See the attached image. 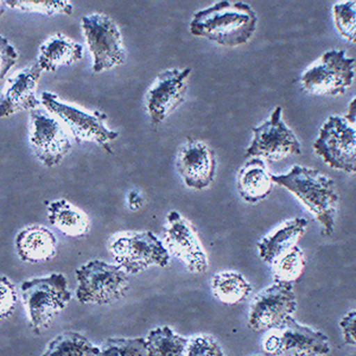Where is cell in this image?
Instances as JSON below:
<instances>
[{"label":"cell","instance_id":"obj_1","mask_svg":"<svg viewBox=\"0 0 356 356\" xmlns=\"http://www.w3.org/2000/svg\"><path fill=\"white\" fill-rule=\"evenodd\" d=\"M257 25L258 17L252 6L222 0L195 13L191 33L222 47H239L251 40Z\"/></svg>","mask_w":356,"mask_h":356},{"label":"cell","instance_id":"obj_2","mask_svg":"<svg viewBox=\"0 0 356 356\" xmlns=\"http://www.w3.org/2000/svg\"><path fill=\"white\" fill-rule=\"evenodd\" d=\"M272 181L307 207L322 226L323 235L334 233L340 197L332 178L308 166L293 165L286 174L272 175Z\"/></svg>","mask_w":356,"mask_h":356},{"label":"cell","instance_id":"obj_3","mask_svg":"<svg viewBox=\"0 0 356 356\" xmlns=\"http://www.w3.org/2000/svg\"><path fill=\"white\" fill-rule=\"evenodd\" d=\"M21 290L29 325L37 335L48 329L72 300L68 280L61 273L25 280Z\"/></svg>","mask_w":356,"mask_h":356},{"label":"cell","instance_id":"obj_4","mask_svg":"<svg viewBox=\"0 0 356 356\" xmlns=\"http://www.w3.org/2000/svg\"><path fill=\"white\" fill-rule=\"evenodd\" d=\"M76 298L82 304L106 305L120 300L129 288L122 267L102 260H92L76 270Z\"/></svg>","mask_w":356,"mask_h":356},{"label":"cell","instance_id":"obj_5","mask_svg":"<svg viewBox=\"0 0 356 356\" xmlns=\"http://www.w3.org/2000/svg\"><path fill=\"white\" fill-rule=\"evenodd\" d=\"M110 250L118 266L130 275L170 264V253L152 232L115 235L111 239Z\"/></svg>","mask_w":356,"mask_h":356},{"label":"cell","instance_id":"obj_6","mask_svg":"<svg viewBox=\"0 0 356 356\" xmlns=\"http://www.w3.org/2000/svg\"><path fill=\"white\" fill-rule=\"evenodd\" d=\"M41 100L47 111L58 118L68 127L75 142L79 144L83 142L97 143L112 154L110 143L115 140L119 134L107 127L106 114L99 111L87 113L74 106L60 102L55 94L49 92L42 93Z\"/></svg>","mask_w":356,"mask_h":356},{"label":"cell","instance_id":"obj_7","mask_svg":"<svg viewBox=\"0 0 356 356\" xmlns=\"http://www.w3.org/2000/svg\"><path fill=\"white\" fill-rule=\"evenodd\" d=\"M355 77V60L344 50H329L300 77L305 90L316 95L336 97L350 88Z\"/></svg>","mask_w":356,"mask_h":356},{"label":"cell","instance_id":"obj_8","mask_svg":"<svg viewBox=\"0 0 356 356\" xmlns=\"http://www.w3.org/2000/svg\"><path fill=\"white\" fill-rule=\"evenodd\" d=\"M312 147L332 169L356 172V130L342 115L334 114L323 122Z\"/></svg>","mask_w":356,"mask_h":356},{"label":"cell","instance_id":"obj_9","mask_svg":"<svg viewBox=\"0 0 356 356\" xmlns=\"http://www.w3.org/2000/svg\"><path fill=\"white\" fill-rule=\"evenodd\" d=\"M261 347L267 356H324L332 350L328 336L293 317L282 328L268 332Z\"/></svg>","mask_w":356,"mask_h":356},{"label":"cell","instance_id":"obj_10","mask_svg":"<svg viewBox=\"0 0 356 356\" xmlns=\"http://www.w3.org/2000/svg\"><path fill=\"white\" fill-rule=\"evenodd\" d=\"M297 310L293 285L285 282L264 289L252 300L248 312V327L255 332H271L288 323Z\"/></svg>","mask_w":356,"mask_h":356},{"label":"cell","instance_id":"obj_11","mask_svg":"<svg viewBox=\"0 0 356 356\" xmlns=\"http://www.w3.org/2000/svg\"><path fill=\"white\" fill-rule=\"evenodd\" d=\"M253 140L247 147V158H261L268 162L302 154L300 143L283 120V108L278 106L267 120L253 129Z\"/></svg>","mask_w":356,"mask_h":356},{"label":"cell","instance_id":"obj_12","mask_svg":"<svg viewBox=\"0 0 356 356\" xmlns=\"http://www.w3.org/2000/svg\"><path fill=\"white\" fill-rule=\"evenodd\" d=\"M81 25L86 41L93 53L95 73L124 65L125 49L122 45V33L110 17L93 13L83 17Z\"/></svg>","mask_w":356,"mask_h":356},{"label":"cell","instance_id":"obj_13","mask_svg":"<svg viewBox=\"0 0 356 356\" xmlns=\"http://www.w3.org/2000/svg\"><path fill=\"white\" fill-rule=\"evenodd\" d=\"M30 122V143L36 157L48 168L58 165L72 150L70 132L49 111H31Z\"/></svg>","mask_w":356,"mask_h":356},{"label":"cell","instance_id":"obj_14","mask_svg":"<svg viewBox=\"0 0 356 356\" xmlns=\"http://www.w3.org/2000/svg\"><path fill=\"white\" fill-rule=\"evenodd\" d=\"M165 243L168 251L191 273H204L209 267L206 250L195 227L178 211L166 216Z\"/></svg>","mask_w":356,"mask_h":356},{"label":"cell","instance_id":"obj_15","mask_svg":"<svg viewBox=\"0 0 356 356\" xmlns=\"http://www.w3.org/2000/svg\"><path fill=\"white\" fill-rule=\"evenodd\" d=\"M191 69H169L158 75L147 93V110L154 124H159L183 104L186 80Z\"/></svg>","mask_w":356,"mask_h":356},{"label":"cell","instance_id":"obj_16","mask_svg":"<svg viewBox=\"0 0 356 356\" xmlns=\"http://www.w3.org/2000/svg\"><path fill=\"white\" fill-rule=\"evenodd\" d=\"M176 169L186 186L202 191L214 181L216 158L207 144L189 138L178 152Z\"/></svg>","mask_w":356,"mask_h":356},{"label":"cell","instance_id":"obj_17","mask_svg":"<svg viewBox=\"0 0 356 356\" xmlns=\"http://www.w3.org/2000/svg\"><path fill=\"white\" fill-rule=\"evenodd\" d=\"M41 74V67L35 63L8 80L0 102L1 118L21 111L37 110L41 102L37 99L35 92Z\"/></svg>","mask_w":356,"mask_h":356},{"label":"cell","instance_id":"obj_18","mask_svg":"<svg viewBox=\"0 0 356 356\" xmlns=\"http://www.w3.org/2000/svg\"><path fill=\"white\" fill-rule=\"evenodd\" d=\"M308 221L303 218H296L284 222L282 226L264 236L257 243L260 259L268 264H273L283 257L292 247L297 246L300 238L307 231Z\"/></svg>","mask_w":356,"mask_h":356},{"label":"cell","instance_id":"obj_19","mask_svg":"<svg viewBox=\"0 0 356 356\" xmlns=\"http://www.w3.org/2000/svg\"><path fill=\"white\" fill-rule=\"evenodd\" d=\"M16 248L25 263H47L56 255V236L45 227H26L17 235Z\"/></svg>","mask_w":356,"mask_h":356},{"label":"cell","instance_id":"obj_20","mask_svg":"<svg viewBox=\"0 0 356 356\" xmlns=\"http://www.w3.org/2000/svg\"><path fill=\"white\" fill-rule=\"evenodd\" d=\"M272 175L261 158H251L241 168L236 178L240 197L248 203H258L266 199L272 191Z\"/></svg>","mask_w":356,"mask_h":356},{"label":"cell","instance_id":"obj_21","mask_svg":"<svg viewBox=\"0 0 356 356\" xmlns=\"http://www.w3.org/2000/svg\"><path fill=\"white\" fill-rule=\"evenodd\" d=\"M83 57V47L62 33H55L40 48L38 65L44 72H57Z\"/></svg>","mask_w":356,"mask_h":356},{"label":"cell","instance_id":"obj_22","mask_svg":"<svg viewBox=\"0 0 356 356\" xmlns=\"http://www.w3.org/2000/svg\"><path fill=\"white\" fill-rule=\"evenodd\" d=\"M48 218L50 223L70 238H82L88 234L90 221L85 211L69 203L67 200H57L49 203Z\"/></svg>","mask_w":356,"mask_h":356},{"label":"cell","instance_id":"obj_23","mask_svg":"<svg viewBox=\"0 0 356 356\" xmlns=\"http://www.w3.org/2000/svg\"><path fill=\"white\" fill-rule=\"evenodd\" d=\"M211 292L221 303L234 305L247 300L252 285L239 272H219L211 278Z\"/></svg>","mask_w":356,"mask_h":356},{"label":"cell","instance_id":"obj_24","mask_svg":"<svg viewBox=\"0 0 356 356\" xmlns=\"http://www.w3.org/2000/svg\"><path fill=\"white\" fill-rule=\"evenodd\" d=\"M100 347L79 332H65L50 341L42 356H97Z\"/></svg>","mask_w":356,"mask_h":356},{"label":"cell","instance_id":"obj_25","mask_svg":"<svg viewBox=\"0 0 356 356\" xmlns=\"http://www.w3.org/2000/svg\"><path fill=\"white\" fill-rule=\"evenodd\" d=\"M189 339L175 332L170 327H158L146 337L147 356H186Z\"/></svg>","mask_w":356,"mask_h":356},{"label":"cell","instance_id":"obj_26","mask_svg":"<svg viewBox=\"0 0 356 356\" xmlns=\"http://www.w3.org/2000/svg\"><path fill=\"white\" fill-rule=\"evenodd\" d=\"M271 267L275 282L295 283L302 277L307 267L303 250L298 245L292 247L290 251L280 257Z\"/></svg>","mask_w":356,"mask_h":356},{"label":"cell","instance_id":"obj_27","mask_svg":"<svg viewBox=\"0 0 356 356\" xmlns=\"http://www.w3.org/2000/svg\"><path fill=\"white\" fill-rule=\"evenodd\" d=\"M3 4L23 13H40L47 16H55L57 13L70 16L73 13V5L68 0H6L3 1Z\"/></svg>","mask_w":356,"mask_h":356},{"label":"cell","instance_id":"obj_28","mask_svg":"<svg viewBox=\"0 0 356 356\" xmlns=\"http://www.w3.org/2000/svg\"><path fill=\"white\" fill-rule=\"evenodd\" d=\"M97 356H147L145 337H114L100 347Z\"/></svg>","mask_w":356,"mask_h":356},{"label":"cell","instance_id":"obj_29","mask_svg":"<svg viewBox=\"0 0 356 356\" xmlns=\"http://www.w3.org/2000/svg\"><path fill=\"white\" fill-rule=\"evenodd\" d=\"M335 28L344 40L356 44V1H341L332 6Z\"/></svg>","mask_w":356,"mask_h":356},{"label":"cell","instance_id":"obj_30","mask_svg":"<svg viewBox=\"0 0 356 356\" xmlns=\"http://www.w3.org/2000/svg\"><path fill=\"white\" fill-rule=\"evenodd\" d=\"M186 356H225V352L214 337L197 335L189 339Z\"/></svg>","mask_w":356,"mask_h":356},{"label":"cell","instance_id":"obj_31","mask_svg":"<svg viewBox=\"0 0 356 356\" xmlns=\"http://www.w3.org/2000/svg\"><path fill=\"white\" fill-rule=\"evenodd\" d=\"M0 293H1V318H8L13 314L17 304V292L15 285L8 277H1L0 280Z\"/></svg>","mask_w":356,"mask_h":356},{"label":"cell","instance_id":"obj_32","mask_svg":"<svg viewBox=\"0 0 356 356\" xmlns=\"http://www.w3.org/2000/svg\"><path fill=\"white\" fill-rule=\"evenodd\" d=\"M0 80L4 82L5 75L16 63L18 53L4 37L0 38Z\"/></svg>","mask_w":356,"mask_h":356},{"label":"cell","instance_id":"obj_33","mask_svg":"<svg viewBox=\"0 0 356 356\" xmlns=\"http://www.w3.org/2000/svg\"><path fill=\"white\" fill-rule=\"evenodd\" d=\"M341 334L344 343L356 348V308L347 312L340 320Z\"/></svg>","mask_w":356,"mask_h":356},{"label":"cell","instance_id":"obj_34","mask_svg":"<svg viewBox=\"0 0 356 356\" xmlns=\"http://www.w3.org/2000/svg\"><path fill=\"white\" fill-rule=\"evenodd\" d=\"M129 206H130L132 211H138L143 207V197L140 195L138 194L137 191H131L129 194Z\"/></svg>","mask_w":356,"mask_h":356},{"label":"cell","instance_id":"obj_35","mask_svg":"<svg viewBox=\"0 0 356 356\" xmlns=\"http://www.w3.org/2000/svg\"><path fill=\"white\" fill-rule=\"evenodd\" d=\"M346 119L356 130V97L353 99L348 106V112L346 114Z\"/></svg>","mask_w":356,"mask_h":356},{"label":"cell","instance_id":"obj_36","mask_svg":"<svg viewBox=\"0 0 356 356\" xmlns=\"http://www.w3.org/2000/svg\"><path fill=\"white\" fill-rule=\"evenodd\" d=\"M254 356H261V355H254Z\"/></svg>","mask_w":356,"mask_h":356}]
</instances>
